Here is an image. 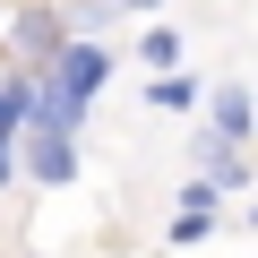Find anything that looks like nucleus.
Wrapping results in <instances>:
<instances>
[{"instance_id": "f257e3e1", "label": "nucleus", "mask_w": 258, "mask_h": 258, "mask_svg": "<svg viewBox=\"0 0 258 258\" xmlns=\"http://www.w3.org/2000/svg\"><path fill=\"white\" fill-rule=\"evenodd\" d=\"M26 172H35L43 189L78 181V129H43V120H26Z\"/></svg>"}, {"instance_id": "f03ea898", "label": "nucleus", "mask_w": 258, "mask_h": 258, "mask_svg": "<svg viewBox=\"0 0 258 258\" xmlns=\"http://www.w3.org/2000/svg\"><path fill=\"white\" fill-rule=\"evenodd\" d=\"M207 129L241 147L249 129H258V103H249V86H215V95H207Z\"/></svg>"}, {"instance_id": "7ed1b4c3", "label": "nucleus", "mask_w": 258, "mask_h": 258, "mask_svg": "<svg viewBox=\"0 0 258 258\" xmlns=\"http://www.w3.org/2000/svg\"><path fill=\"white\" fill-rule=\"evenodd\" d=\"M60 43H69V26H60L52 9H26V18H18V52H26V60H43V69H52V60H60Z\"/></svg>"}, {"instance_id": "20e7f679", "label": "nucleus", "mask_w": 258, "mask_h": 258, "mask_svg": "<svg viewBox=\"0 0 258 258\" xmlns=\"http://www.w3.org/2000/svg\"><path fill=\"white\" fill-rule=\"evenodd\" d=\"M198 95H207V86H189L181 69H155V86H147V103H155V112H198Z\"/></svg>"}, {"instance_id": "39448f33", "label": "nucleus", "mask_w": 258, "mask_h": 258, "mask_svg": "<svg viewBox=\"0 0 258 258\" xmlns=\"http://www.w3.org/2000/svg\"><path fill=\"white\" fill-rule=\"evenodd\" d=\"M138 60H147V69H181V35H172V26H155V35L138 43Z\"/></svg>"}, {"instance_id": "423d86ee", "label": "nucleus", "mask_w": 258, "mask_h": 258, "mask_svg": "<svg viewBox=\"0 0 258 258\" xmlns=\"http://www.w3.org/2000/svg\"><path fill=\"white\" fill-rule=\"evenodd\" d=\"M120 9H155V0H120Z\"/></svg>"}]
</instances>
